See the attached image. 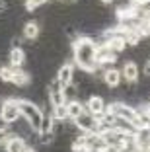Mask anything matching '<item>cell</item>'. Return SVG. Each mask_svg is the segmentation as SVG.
I'll return each instance as SVG.
<instances>
[{
    "label": "cell",
    "instance_id": "cell-21",
    "mask_svg": "<svg viewBox=\"0 0 150 152\" xmlns=\"http://www.w3.org/2000/svg\"><path fill=\"white\" fill-rule=\"evenodd\" d=\"M14 134H12V131H8V129H0V144H6L10 139H12Z\"/></svg>",
    "mask_w": 150,
    "mask_h": 152
},
{
    "label": "cell",
    "instance_id": "cell-7",
    "mask_svg": "<svg viewBox=\"0 0 150 152\" xmlns=\"http://www.w3.org/2000/svg\"><path fill=\"white\" fill-rule=\"evenodd\" d=\"M53 129H55V115L53 113H43V121H41V142H51L53 140Z\"/></svg>",
    "mask_w": 150,
    "mask_h": 152
},
{
    "label": "cell",
    "instance_id": "cell-28",
    "mask_svg": "<svg viewBox=\"0 0 150 152\" xmlns=\"http://www.w3.org/2000/svg\"><path fill=\"white\" fill-rule=\"evenodd\" d=\"M148 2H150V0H148Z\"/></svg>",
    "mask_w": 150,
    "mask_h": 152
},
{
    "label": "cell",
    "instance_id": "cell-19",
    "mask_svg": "<svg viewBox=\"0 0 150 152\" xmlns=\"http://www.w3.org/2000/svg\"><path fill=\"white\" fill-rule=\"evenodd\" d=\"M53 115H55V121H59V119H68V117H66V107H64V105L53 107Z\"/></svg>",
    "mask_w": 150,
    "mask_h": 152
},
{
    "label": "cell",
    "instance_id": "cell-6",
    "mask_svg": "<svg viewBox=\"0 0 150 152\" xmlns=\"http://www.w3.org/2000/svg\"><path fill=\"white\" fill-rule=\"evenodd\" d=\"M84 105H86V111L92 113V115L97 117V119L107 111V103H105V99H103L102 96H90L88 102H86Z\"/></svg>",
    "mask_w": 150,
    "mask_h": 152
},
{
    "label": "cell",
    "instance_id": "cell-11",
    "mask_svg": "<svg viewBox=\"0 0 150 152\" xmlns=\"http://www.w3.org/2000/svg\"><path fill=\"white\" fill-rule=\"evenodd\" d=\"M64 107H66V117L68 119H78L82 113L86 111V105L80 99H68V102H64Z\"/></svg>",
    "mask_w": 150,
    "mask_h": 152
},
{
    "label": "cell",
    "instance_id": "cell-27",
    "mask_svg": "<svg viewBox=\"0 0 150 152\" xmlns=\"http://www.w3.org/2000/svg\"><path fill=\"white\" fill-rule=\"evenodd\" d=\"M70 2H72V0H70Z\"/></svg>",
    "mask_w": 150,
    "mask_h": 152
},
{
    "label": "cell",
    "instance_id": "cell-12",
    "mask_svg": "<svg viewBox=\"0 0 150 152\" xmlns=\"http://www.w3.org/2000/svg\"><path fill=\"white\" fill-rule=\"evenodd\" d=\"M121 80H123L121 70H117V68H105V72H103V82H105L107 88H117V86L121 84Z\"/></svg>",
    "mask_w": 150,
    "mask_h": 152
},
{
    "label": "cell",
    "instance_id": "cell-24",
    "mask_svg": "<svg viewBox=\"0 0 150 152\" xmlns=\"http://www.w3.org/2000/svg\"><path fill=\"white\" fill-rule=\"evenodd\" d=\"M144 113L150 117V103H146V107H144Z\"/></svg>",
    "mask_w": 150,
    "mask_h": 152
},
{
    "label": "cell",
    "instance_id": "cell-2",
    "mask_svg": "<svg viewBox=\"0 0 150 152\" xmlns=\"http://www.w3.org/2000/svg\"><path fill=\"white\" fill-rule=\"evenodd\" d=\"M20 111H22V117L27 121V125L33 133H39L41 129V121H43V111L37 107V103L29 102V99H18Z\"/></svg>",
    "mask_w": 150,
    "mask_h": 152
},
{
    "label": "cell",
    "instance_id": "cell-18",
    "mask_svg": "<svg viewBox=\"0 0 150 152\" xmlns=\"http://www.w3.org/2000/svg\"><path fill=\"white\" fill-rule=\"evenodd\" d=\"M12 76H14L12 66H2L0 68V80L2 82H12Z\"/></svg>",
    "mask_w": 150,
    "mask_h": 152
},
{
    "label": "cell",
    "instance_id": "cell-4",
    "mask_svg": "<svg viewBox=\"0 0 150 152\" xmlns=\"http://www.w3.org/2000/svg\"><path fill=\"white\" fill-rule=\"evenodd\" d=\"M22 117V111H20V105H18V99H6L0 107V119L2 123L10 125V123H16V121Z\"/></svg>",
    "mask_w": 150,
    "mask_h": 152
},
{
    "label": "cell",
    "instance_id": "cell-22",
    "mask_svg": "<svg viewBox=\"0 0 150 152\" xmlns=\"http://www.w3.org/2000/svg\"><path fill=\"white\" fill-rule=\"evenodd\" d=\"M131 2H132V8H138V6L148 4V0H131Z\"/></svg>",
    "mask_w": 150,
    "mask_h": 152
},
{
    "label": "cell",
    "instance_id": "cell-13",
    "mask_svg": "<svg viewBox=\"0 0 150 152\" xmlns=\"http://www.w3.org/2000/svg\"><path fill=\"white\" fill-rule=\"evenodd\" d=\"M121 74H123V78L129 82V84H135V82L138 80V64L132 63V61H127V63L123 64Z\"/></svg>",
    "mask_w": 150,
    "mask_h": 152
},
{
    "label": "cell",
    "instance_id": "cell-26",
    "mask_svg": "<svg viewBox=\"0 0 150 152\" xmlns=\"http://www.w3.org/2000/svg\"><path fill=\"white\" fill-rule=\"evenodd\" d=\"M103 4H111V2H113V0H102Z\"/></svg>",
    "mask_w": 150,
    "mask_h": 152
},
{
    "label": "cell",
    "instance_id": "cell-16",
    "mask_svg": "<svg viewBox=\"0 0 150 152\" xmlns=\"http://www.w3.org/2000/svg\"><path fill=\"white\" fill-rule=\"evenodd\" d=\"M31 82V76L27 74L26 70H20V68H14V76H12V84L18 86V88H23Z\"/></svg>",
    "mask_w": 150,
    "mask_h": 152
},
{
    "label": "cell",
    "instance_id": "cell-15",
    "mask_svg": "<svg viewBox=\"0 0 150 152\" xmlns=\"http://www.w3.org/2000/svg\"><path fill=\"white\" fill-rule=\"evenodd\" d=\"M23 61H26V53H23L22 47H14L12 51H10V66L12 68H20L23 64Z\"/></svg>",
    "mask_w": 150,
    "mask_h": 152
},
{
    "label": "cell",
    "instance_id": "cell-8",
    "mask_svg": "<svg viewBox=\"0 0 150 152\" xmlns=\"http://www.w3.org/2000/svg\"><path fill=\"white\" fill-rule=\"evenodd\" d=\"M47 96H49V103L53 105V107H59V105H64V92H62L61 84L57 82V78H55L51 84H49L47 88Z\"/></svg>",
    "mask_w": 150,
    "mask_h": 152
},
{
    "label": "cell",
    "instance_id": "cell-3",
    "mask_svg": "<svg viewBox=\"0 0 150 152\" xmlns=\"http://www.w3.org/2000/svg\"><path fill=\"white\" fill-rule=\"evenodd\" d=\"M107 113H111V115L117 117L119 121L131 123V125H135V121L138 119V109L131 107L129 103H121V102L109 103V105H107Z\"/></svg>",
    "mask_w": 150,
    "mask_h": 152
},
{
    "label": "cell",
    "instance_id": "cell-14",
    "mask_svg": "<svg viewBox=\"0 0 150 152\" xmlns=\"http://www.w3.org/2000/svg\"><path fill=\"white\" fill-rule=\"evenodd\" d=\"M26 148H27V142L22 139V137H12V139L4 144L6 152H23Z\"/></svg>",
    "mask_w": 150,
    "mask_h": 152
},
{
    "label": "cell",
    "instance_id": "cell-25",
    "mask_svg": "<svg viewBox=\"0 0 150 152\" xmlns=\"http://www.w3.org/2000/svg\"><path fill=\"white\" fill-rule=\"evenodd\" d=\"M23 152H37V150H35V148H33V146H27V148H26V150H23Z\"/></svg>",
    "mask_w": 150,
    "mask_h": 152
},
{
    "label": "cell",
    "instance_id": "cell-23",
    "mask_svg": "<svg viewBox=\"0 0 150 152\" xmlns=\"http://www.w3.org/2000/svg\"><path fill=\"white\" fill-rule=\"evenodd\" d=\"M144 72H146V74L150 76V61H148V63H146V66H144Z\"/></svg>",
    "mask_w": 150,
    "mask_h": 152
},
{
    "label": "cell",
    "instance_id": "cell-10",
    "mask_svg": "<svg viewBox=\"0 0 150 152\" xmlns=\"http://www.w3.org/2000/svg\"><path fill=\"white\" fill-rule=\"evenodd\" d=\"M97 49H96V63H97V66H103V64H107V63H115L117 61V57H115V53L107 47V41L105 43H100V45H96Z\"/></svg>",
    "mask_w": 150,
    "mask_h": 152
},
{
    "label": "cell",
    "instance_id": "cell-5",
    "mask_svg": "<svg viewBox=\"0 0 150 152\" xmlns=\"http://www.w3.org/2000/svg\"><path fill=\"white\" fill-rule=\"evenodd\" d=\"M74 125H76L78 131H82V133H86V134L100 133V121H97V117H94L92 113H88V111H84L78 119H74Z\"/></svg>",
    "mask_w": 150,
    "mask_h": 152
},
{
    "label": "cell",
    "instance_id": "cell-20",
    "mask_svg": "<svg viewBox=\"0 0 150 152\" xmlns=\"http://www.w3.org/2000/svg\"><path fill=\"white\" fill-rule=\"evenodd\" d=\"M45 2H47V0H26V8H27V12H33L35 8H39Z\"/></svg>",
    "mask_w": 150,
    "mask_h": 152
},
{
    "label": "cell",
    "instance_id": "cell-1",
    "mask_svg": "<svg viewBox=\"0 0 150 152\" xmlns=\"http://www.w3.org/2000/svg\"><path fill=\"white\" fill-rule=\"evenodd\" d=\"M96 41L90 37H80L74 41V63L80 70L94 72L97 68L96 63Z\"/></svg>",
    "mask_w": 150,
    "mask_h": 152
},
{
    "label": "cell",
    "instance_id": "cell-17",
    "mask_svg": "<svg viewBox=\"0 0 150 152\" xmlns=\"http://www.w3.org/2000/svg\"><path fill=\"white\" fill-rule=\"evenodd\" d=\"M23 37L29 41L37 39L39 37V23L37 22H27L26 26H23Z\"/></svg>",
    "mask_w": 150,
    "mask_h": 152
},
{
    "label": "cell",
    "instance_id": "cell-9",
    "mask_svg": "<svg viewBox=\"0 0 150 152\" xmlns=\"http://www.w3.org/2000/svg\"><path fill=\"white\" fill-rule=\"evenodd\" d=\"M72 80H74V64L72 63H64L61 64V68H59L57 72V82L61 84V88H68V86L72 84Z\"/></svg>",
    "mask_w": 150,
    "mask_h": 152
}]
</instances>
